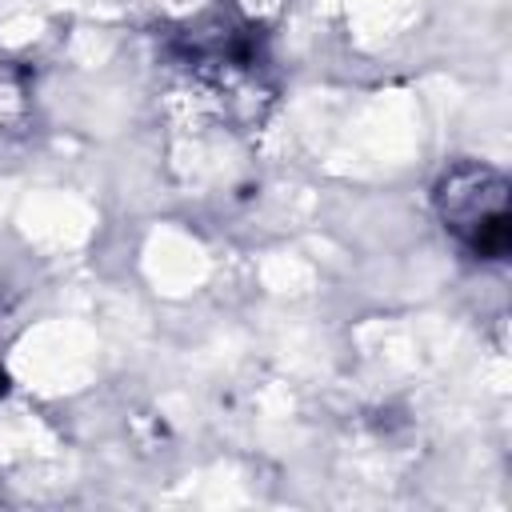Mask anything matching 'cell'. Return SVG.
Instances as JSON below:
<instances>
[{"instance_id":"cell-1","label":"cell","mask_w":512,"mask_h":512,"mask_svg":"<svg viewBox=\"0 0 512 512\" xmlns=\"http://www.w3.org/2000/svg\"><path fill=\"white\" fill-rule=\"evenodd\" d=\"M432 212L452 244L480 260L500 264L512 252V184L484 160H452L432 180Z\"/></svg>"},{"instance_id":"cell-2","label":"cell","mask_w":512,"mask_h":512,"mask_svg":"<svg viewBox=\"0 0 512 512\" xmlns=\"http://www.w3.org/2000/svg\"><path fill=\"white\" fill-rule=\"evenodd\" d=\"M168 52L180 68H188L220 96H232L236 88L248 84L260 88V72L268 64L260 48V28L228 12H208L200 20H188L180 32L168 36Z\"/></svg>"},{"instance_id":"cell-3","label":"cell","mask_w":512,"mask_h":512,"mask_svg":"<svg viewBox=\"0 0 512 512\" xmlns=\"http://www.w3.org/2000/svg\"><path fill=\"white\" fill-rule=\"evenodd\" d=\"M8 392V376H4V368H0V396Z\"/></svg>"}]
</instances>
